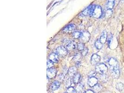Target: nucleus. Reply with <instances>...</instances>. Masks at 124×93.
I'll use <instances>...</instances> for the list:
<instances>
[{"instance_id": "nucleus-1", "label": "nucleus", "mask_w": 124, "mask_h": 93, "mask_svg": "<svg viewBox=\"0 0 124 93\" xmlns=\"http://www.w3.org/2000/svg\"><path fill=\"white\" fill-rule=\"evenodd\" d=\"M111 73L113 78L117 79L120 75V70H119V64L117 61L114 58H110L108 60Z\"/></svg>"}, {"instance_id": "nucleus-2", "label": "nucleus", "mask_w": 124, "mask_h": 93, "mask_svg": "<svg viewBox=\"0 0 124 93\" xmlns=\"http://www.w3.org/2000/svg\"><path fill=\"white\" fill-rule=\"evenodd\" d=\"M95 70L97 73L101 74H106L108 71V68L107 65L104 63L97 64L95 67Z\"/></svg>"}, {"instance_id": "nucleus-3", "label": "nucleus", "mask_w": 124, "mask_h": 93, "mask_svg": "<svg viewBox=\"0 0 124 93\" xmlns=\"http://www.w3.org/2000/svg\"><path fill=\"white\" fill-rule=\"evenodd\" d=\"M90 37V34L88 31H85L82 32L81 36L79 39L82 43H86L89 41Z\"/></svg>"}, {"instance_id": "nucleus-4", "label": "nucleus", "mask_w": 124, "mask_h": 93, "mask_svg": "<svg viewBox=\"0 0 124 93\" xmlns=\"http://www.w3.org/2000/svg\"><path fill=\"white\" fill-rule=\"evenodd\" d=\"M96 7L95 5H90L88 6L87 8H86L85 10L82 12V14L84 16H92L93 14V11L94 10V8Z\"/></svg>"}, {"instance_id": "nucleus-5", "label": "nucleus", "mask_w": 124, "mask_h": 93, "mask_svg": "<svg viewBox=\"0 0 124 93\" xmlns=\"http://www.w3.org/2000/svg\"><path fill=\"white\" fill-rule=\"evenodd\" d=\"M103 14V12L101 7L100 6H96L93 11L92 16L95 18H99L101 17Z\"/></svg>"}, {"instance_id": "nucleus-6", "label": "nucleus", "mask_w": 124, "mask_h": 93, "mask_svg": "<svg viewBox=\"0 0 124 93\" xmlns=\"http://www.w3.org/2000/svg\"><path fill=\"white\" fill-rule=\"evenodd\" d=\"M56 53L59 56L64 57L67 54L68 49L64 46H59L56 49Z\"/></svg>"}, {"instance_id": "nucleus-7", "label": "nucleus", "mask_w": 124, "mask_h": 93, "mask_svg": "<svg viewBox=\"0 0 124 93\" xmlns=\"http://www.w3.org/2000/svg\"><path fill=\"white\" fill-rule=\"evenodd\" d=\"M56 70L55 68H51L47 70V78L48 79H53L56 75Z\"/></svg>"}, {"instance_id": "nucleus-8", "label": "nucleus", "mask_w": 124, "mask_h": 93, "mask_svg": "<svg viewBox=\"0 0 124 93\" xmlns=\"http://www.w3.org/2000/svg\"><path fill=\"white\" fill-rule=\"evenodd\" d=\"M101 60V58L100 56H99L97 54H93L91 57V64L93 66L97 65L100 62Z\"/></svg>"}, {"instance_id": "nucleus-9", "label": "nucleus", "mask_w": 124, "mask_h": 93, "mask_svg": "<svg viewBox=\"0 0 124 93\" xmlns=\"http://www.w3.org/2000/svg\"><path fill=\"white\" fill-rule=\"evenodd\" d=\"M98 80L95 77H90L88 80V84L90 87H93L97 84H98Z\"/></svg>"}, {"instance_id": "nucleus-10", "label": "nucleus", "mask_w": 124, "mask_h": 93, "mask_svg": "<svg viewBox=\"0 0 124 93\" xmlns=\"http://www.w3.org/2000/svg\"><path fill=\"white\" fill-rule=\"evenodd\" d=\"M76 29V26L74 24H69L66 27H65L63 31L66 33H71L73 32V31Z\"/></svg>"}, {"instance_id": "nucleus-11", "label": "nucleus", "mask_w": 124, "mask_h": 93, "mask_svg": "<svg viewBox=\"0 0 124 93\" xmlns=\"http://www.w3.org/2000/svg\"><path fill=\"white\" fill-rule=\"evenodd\" d=\"M59 55L56 53H52L49 56V60L54 63H58L59 62Z\"/></svg>"}, {"instance_id": "nucleus-12", "label": "nucleus", "mask_w": 124, "mask_h": 93, "mask_svg": "<svg viewBox=\"0 0 124 93\" xmlns=\"http://www.w3.org/2000/svg\"><path fill=\"white\" fill-rule=\"evenodd\" d=\"M76 47V43L73 41H69V43L66 45V48L68 50H73L74 49H75Z\"/></svg>"}, {"instance_id": "nucleus-13", "label": "nucleus", "mask_w": 124, "mask_h": 93, "mask_svg": "<svg viewBox=\"0 0 124 93\" xmlns=\"http://www.w3.org/2000/svg\"><path fill=\"white\" fill-rule=\"evenodd\" d=\"M77 69L75 67H71L68 70V74L70 77H73L74 76L77 74Z\"/></svg>"}, {"instance_id": "nucleus-14", "label": "nucleus", "mask_w": 124, "mask_h": 93, "mask_svg": "<svg viewBox=\"0 0 124 93\" xmlns=\"http://www.w3.org/2000/svg\"><path fill=\"white\" fill-rule=\"evenodd\" d=\"M107 32H106V30H104L102 33L100 40L102 44H104L106 42V41H107Z\"/></svg>"}, {"instance_id": "nucleus-15", "label": "nucleus", "mask_w": 124, "mask_h": 93, "mask_svg": "<svg viewBox=\"0 0 124 93\" xmlns=\"http://www.w3.org/2000/svg\"><path fill=\"white\" fill-rule=\"evenodd\" d=\"M60 87V82L58 81H54L51 84L50 88L52 90H56Z\"/></svg>"}, {"instance_id": "nucleus-16", "label": "nucleus", "mask_w": 124, "mask_h": 93, "mask_svg": "<svg viewBox=\"0 0 124 93\" xmlns=\"http://www.w3.org/2000/svg\"><path fill=\"white\" fill-rule=\"evenodd\" d=\"M115 0H108L106 4V8L108 10H112L114 6Z\"/></svg>"}, {"instance_id": "nucleus-17", "label": "nucleus", "mask_w": 124, "mask_h": 93, "mask_svg": "<svg viewBox=\"0 0 124 93\" xmlns=\"http://www.w3.org/2000/svg\"><path fill=\"white\" fill-rule=\"evenodd\" d=\"M75 91L78 93H83L84 92V88L83 84L81 83H78L76 85L75 88Z\"/></svg>"}, {"instance_id": "nucleus-18", "label": "nucleus", "mask_w": 124, "mask_h": 93, "mask_svg": "<svg viewBox=\"0 0 124 93\" xmlns=\"http://www.w3.org/2000/svg\"><path fill=\"white\" fill-rule=\"evenodd\" d=\"M64 83L66 87L67 88L71 87V85L72 84V79L70 77H68L66 78H65L64 80Z\"/></svg>"}, {"instance_id": "nucleus-19", "label": "nucleus", "mask_w": 124, "mask_h": 93, "mask_svg": "<svg viewBox=\"0 0 124 93\" xmlns=\"http://www.w3.org/2000/svg\"><path fill=\"white\" fill-rule=\"evenodd\" d=\"M102 86L100 84H97L93 87V91L96 93H99L101 92L102 90Z\"/></svg>"}, {"instance_id": "nucleus-20", "label": "nucleus", "mask_w": 124, "mask_h": 93, "mask_svg": "<svg viewBox=\"0 0 124 93\" xmlns=\"http://www.w3.org/2000/svg\"><path fill=\"white\" fill-rule=\"evenodd\" d=\"M81 76L79 73L76 74L73 77V83L75 84H78L79 81L80 79Z\"/></svg>"}, {"instance_id": "nucleus-21", "label": "nucleus", "mask_w": 124, "mask_h": 93, "mask_svg": "<svg viewBox=\"0 0 124 93\" xmlns=\"http://www.w3.org/2000/svg\"><path fill=\"white\" fill-rule=\"evenodd\" d=\"M116 89L119 92H121L124 89V84L121 82H119L116 84Z\"/></svg>"}, {"instance_id": "nucleus-22", "label": "nucleus", "mask_w": 124, "mask_h": 93, "mask_svg": "<svg viewBox=\"0 0 124 93\" xmlns=\"http://www.w3.org/2000/svg\"><path fill=\"white\" fill-rule=\"evenodd\" d=\"M82 32L79 31H74L73 33V36L75 39H79L81 36Z\"/></svg>"}, {"instance_id": "nucleus-23", "label": "nucleus", "mask_w": 124, "mask_h": 93, "mask_svg": "<svg viewBox=\"0 0 124 93\" xmlns=\"http://www.w3.org/2000/svg\"><path fill=\"white\" fill-rule=\"evenodd\" d=\"M103 44L100 40H97L95 43V46L98 49H101L103 47Z\"/></svg>"}, {"instance_id": "nucleus-24", "label": "nucleus", "mask_w": 124, "mask_h": 93, "mask_svg": "<svg viewBox=\"0 0 124 93\" xmlns=\"http://www.w3.org/2000/svg\"><path fill=\"white\" fill-rule=\"evenodd\" d=\"M100 81L105 82H106L107 81V76L106 74H103V75H101V76L100 77Z\"/></svg>"}, {"instance_id": "nucleus-25", "label": "nucleus", "mask_w": 124, "mask_h": 93, "mask_svg": "<svg viewBox=\"0 0 124 93\" xmlns=\"http://www.w3.org/2000/svg\"><path fill=\"white\" fill-rule=\"evenodd\" d=\"M57 80H58V81H59L60 82H62L64 81L65 80V76L64 74H60L59 76H58Z\"/></svg>"}, {"instance_id": "nucleus-26", "label": "nucleus", "mask_w": 124, "mask_h": 93, "mask_svg": "<svg viewBox=\"0 0 124 93\" xmlns=\"http://www.w3.org/2000/svg\"><path fill=\"white\" fill-rule=\"evenodd\" d=\"M54 66V62H52L50 60H47V69H51Z\"/></svg>"}, {"instance_id": "nucleus-27", "label": "nucleus", "mask_w": 124, "mask_h": 93, "mask_svg": "<svg viewBox=\"0 0 124 93\" xmlns=\"http://www.w3.org/2000/svg\"><path fill=\"white\" fill-rule=\"evenodd\" d=\"M85 48V46L84 43L80 42L77 45V49L79 51H82Z\"/></svg>"}, {"instance_id": "nucleus-28", "label": "nucleus", "mask_w": 124, "mask_h": 93, "mask_svg": "<svg viewBox=\"0 0 124 93\" xmlns=\"http://www.w3.org/2000/svg\"><path fill=\"white\" fill-rule=\"evenodd\" d=\"M113 35L112 34H110L108 36L107 38V44L109 46L110 45V43L111 42V41H112L113 39Z\"/></svg>"}, {"instance_id": "nucleus-29", "label": "nucleus", "mask_w": 124, "mask_h": 93, "mask_svg": "<svg viewBox=\"0 0 124 93\" xmlns=\"http://www.w3.org/2000/svg\"><path fill=\"white\" fill-rule=\"evenodd\" d=\"M88 52V48H87V47H85V48L82 51L81 53V54L82 56H85V55L87 54Z\"/></svg>"}, {"instance_id": "nucleus-30", "label": "nucleus", "mask_w": 124, "mask_h": 93, "mask_svg": "<svg viewBox=\"0 0 124 93\" xmlns=\"http://www.w3.org/2000/svg\"><path fill=\"white\" fill-rule=\"evenodd\" d=\"M81 54H77L73 58V60L75 61H76V62H79V60L80 59L81 56Z\"/></svg>"}, {"instance_id": "nucleus-31", "label": "nucleus", "mask_w": 124, "mask_h": 93, "mask_svg": "<svg viewBox=\"0 0 124 93\" xmlns=\"http://www.w3.org/2000/svg\"><path fill=\"white\" fill-rule=\"evenodd\" d=\"M74 90H75V88H74L73 87H70L68 88L67 90V93H72Z\"/></svg>"}, {"instance_id": "nucleus-32", "label": "nucleus", "mask_w": 124, "mask_h": 93, "mask_svg": "<svg viewBox=\"0 0 124 93\" xmlns=\"http://www.w3.org/2000/svg\"><path fill=\"white\" fill-rule=\"evenodd\" d=\"M69 41H68V40L67 39H64L63 41V43L66 44V45H67L68 44V43H69Z\"/></svg>"}, {"instance_id": "nucleus-33", "label": "nucleus", "mask_w": 124, "mask_h": 93, "mask_svg": "<svg viewBox=\"0 0 124 93\" xmlns=\"http://www.w3.org/2000/svg\"><path fill=\"white\" fill-rule=\"evenodd\" d=\"M63 72H64V73H63V74H64V73L66 74V73H67V72H68V70H67V68L66 67H65L64 68H63Z\"/></svg>"}, {"instance_id": "nucleus-34", "label": "nucleus", "mask_w": 124, "mask_h": 93, "mask_svg": "<svg viewBox=\"0 0 124 93\" xmlns=\"http://www.w3.org/2000/svg\"><path fill=\"white\" fill-rule=\"evenodd\" d=\"M85 93H94V92L91 90H88L85 91Z\"/></svg>"}, {"instance_id": "nucleus-35", "label": "nucleus", "mask_w": 124, "mask_h": 93, "mask_svg": "<svg viewBox=\"0 0 124 93\" xmlns=\"http://www.w3.org/2000/svg\"><path fill=\"white\" fill-rule=\"evenodd\" d=\"M80 62H79H79H76V67H79L80 66Z\"/></svg>"}, {"instance_id": "nucleus-36", "label": "nucleus", "mask_w": 124, "mask_h": 93, "mask_svg": "<svg viewBox=\"0 0 124 93\" xmlns=\"http://www.w3.org/2000/svg\"><path fill=\"white\" fill-rule=\"evenodd\" d=\"M77 93V92H76V91H75V90H74V91H73V93Z\"/></svg>"}, {"instance_id": "nucleus-37", "label": "nucleus", "mask_w": 124, "mask_h": 93, "mask_svg": "<svg viewBox=\"0 0 124 93\" xmlns=\"http://www.w3.org/2000/svg\"><path fill=\"white\" fill-rule=\"evenodd\" d=\"M123 0V1H124V0Z\"/></svg>"}]
</instances>
